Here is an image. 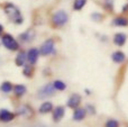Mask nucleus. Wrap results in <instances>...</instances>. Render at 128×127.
I'll list each match as a JSON object with an SVG mask.
<instances>
[{
    "label": "nucleus",
    "mask_w": 128,
    "mask_h": 127,
    "mask_svg": "<svg viewBox=\"0 0 128 127\" xmlns=\"http://www.w3.org/2000/svg\"><path fill=\"white\" fill-rule=\"evenodd\" d=\"M12 89H14L12 84H11L10 82H8V81H4V82H2V84L0 86V90H1L2 92H6V94L10 92Z\"/></svg>",
    "instance_id": "obj_19"
},
{
    "label": "nucleus",
    "mask_w": 128,
    "mask_h": 127,
    "mask_svg": "<svg viewBox=\"0 0 128 127\" xmlns=\"http://www.w3.org/2000/svg\"><path fill=\"white\" fill-rule=\"evenodd\" d=\"M106 8L108 9V10H111L112 11L114 9V4H112V0H106Z\"/></svg>",
    "instance_id": "obj_24"
},
{
    "label": "nucleus",
    "mask_w": 128,
    "mask_h": 127,
    "mask_svg": "<svg viewBox=\"0 0 128 127\" xmlns=\"http://www.w3.org/2000/svg\"><path fill=\"white\" fill-rule=\"evenodd\" d=\"M52 25L54 27H62L68 22V16L64 10H58L52 16Z\"/></svg>",
    "instance_id": "obj_2"
},
{
    "label": "nucleus",
    "mask_w": 128,
    "mask_h": 127,
    "mask_svg": "<svg viewBox=\"0 0 128 127\" xmlns=\"http://www.w3.org/2000/svg\"><path fill=\"white\" fill-rule=\"evenodd\" d=\"M15 118V115L12 112H10L7 109H1L0 110V122L2 123H9Z\"/></svg>",
    "instance_id": "obj_9"
},
{
    "label": "nucleus",
    "mask_w": 128,
    "mask_h": 127,
    "mask_svg": "<svg viewBox=\"0 0 128 127\" xmlns=\"http://www.w3.org/2000/svg\"><path fill=\"white\" fill-rule=\"evenodd\" d=\"M38 56H40V51H38L37 48H35V47L30 48L28 52H27V61L29 62L30 65L35 64V63L37 62Z\"/></svg>",
    "instance_id": "obj_6"
},
{
    "label": "nucleus",
    "mask_w": 128,
    "mask_h": 127,
    "mask_svg": "<svg viewBox=\"0 0 128 127\" xmlns=\"http://www.w3.org/2000/svg\"><path fill=\"white\" fill-rule=\"evenodd\" d=\"M53 84H54V87H55V89L58 90V91H63V90L66 89V84L63 82V81H61V80L54 81Z\"/></svg>",
    "instance_id": "obj_21"
},
{
    "label": "nucleus",
    "mask_w": 128,
    "mask_h": 127,
    "mask_svg": "<svg viewBox=\"0 0 128 127\" xmlns=\"http://www.w3.org/2000/svg\"><path fill=\"white\" fill-rule=\"evenodd\" d=\"M17 115H19V116H22V117H32L34 115V112L33 109H32L29 106L27 105H22L20 107H18L17 109Z\"/></svg>",
    "instance_id": "obj_7"
},
{
    "label": "nucleus",
    "mask_w": 128,
    "mask_h": 127,
    "mask_svg": "<svg viewBox=\"0 0 128 127\" xmlns=\"http://www.w3.org/2000/svg\"><path fill=\"white\" fill-rule=\"evenodd\" d=\"M114 25L118 27H126L128 26V19L126 17H122V16H119V17H116L114 19Z\"/></svg>",
    "instance_id": "obj_15"
},
{
    "label": "nucleus",
    "mask_w": 128,
    "mask_h": 127,
    "mask_svg": "<svg viewBox=\"0 0 128 127\" xmlns=\"http://www.w3.org/2000/svg\"><path fill=\"white\" fill-rule=\"evenodd\" d=\"M111 58L115 63H122L125 60H126V55H125L124 52L122 51H117L111 55Z\"/></svg>",
    "instance_id": "obj_14"
},
{
    "label": "nucleus",
    "mask_w": 128,
    "mask_h": 127,
    "mask_svg": "<svg viewBox=\"0 0 128 127\" xmlns=\"http://www.w3.org/2000/svg\"><path fill=\"white\" fill-rule=\"evenodd\" d=\"M86 110L90 112V115H94V114H96V109H94V108H93L91 105H88V106H86Z\"/></svg>",
    "instance_id": "obj_25"
},
{
    "label": "nucleus",
    "mask_w": 128,
    "mask_h": 127,
    "mask_svg": "<svg viewBox=\"0 0 128 127\" xmlns=\"http://www.w3.org/2000/svg\"><path fill=\"white\" fill-rule=\"evenodd\" d=\"M52 110H53V105H52V102L46 101V102H44L42 106H40L38 112H40V114H48V112H52Z\"/></svg>",
    "instance_id": "obj_17"
},
{
    "label": "nucleus",
    "mask_w": 128,
    "mask_h": 127,
    "mask_svg": "<svg viewBox=\"0 0 128 127\" xmlns=\"http://www.w3.org/2000/svg\"><path fill=\"white\" fill-rule=\"evenodd\" d=\"M64 114H65V109H64L63 107H61V106L56 107L55 109L53 110V120L55 122V123L60 122L64 117Z\"/></svg>",
    "instance_id": "obj_10"
},
{
    "label": "nucleus",
    "mask_w": 128,
    "mask_h": 127,
    "mask_svg": "<svg viewBox=\"0 0 128 127\" xmlns=\"http://www.w3.org/2000/svg\"><path fill=\"white\" fill-rule=\"evenodd\" d=\"M104 127H119V123L116 119H109L106 122Z\"/></svg>",
    "instance_id": "obj_23"
},
{
    "label": "nucleus",
    "mask_w": 128,
    "mask_h": 127,
    "mask_svg": "<svg viewBox=\"0 0 128 127\" xmlns=\"http://www.w3.org/2000/svg\"><path fill=\"white\" fill-rule=\"evenodd\" d=\"M4 12H6V15L8 16L9 18H10L11 20H12L15 24L19 25L22 22V12H20V10L17 8V7L15 6V4H7L6 6H4Z\"/></svg>",
    "instance_id": "obj_1"
},
{
    "label": "nucleus",
    "mask_w": 128,
    "mask_h": 127,
    "mask_svg": "<svg viewBox=\"0 0 128 127\" xmlns=\"http://www.w3.org/2000/svg\"><path fill=\"white\" fill-rule=\"evenodd\" d=\"M126 35L124 33H117L115 36H114V43H115L117 46H122L126 43Z\"/></svg>",
    "instance_id": "obj_11"
},
{
    "label": "nucleus",
    "mask_w": 128,
    "mask_h": 127,
    "mask_svg": "<svg viewBox=\"0 0 128 127\" xmlns=\"http://www.w3.org/2000/svg\"><path fill=\"white\" fill-rule=\"evenodd\" d=\"M22 73H24L25 76L30 78V76H33V68H32L30 65H26V66L24 68V70H22Z\"/></svg>",
    "instance_id": "obj_22"
},
{
    "label": "nucleus",
    "mask_w": 128,
    "mask_h": 127,
    "mask_svg": "<svg viewBox=\"0 0 128 127\" xmlns=\"http://www.w3.org/2000/svg\"><path fill=\"white\" fill-rule=\"evenodd\" d=\"M86 115V109L78 107V108H75L74 112H73V119H74V120H82V119H84Z\"/></svg>",
    "instance_id": "obj_13"
},
{
    "label": "nucleus",
    "mask_w": 128,
    "mask_h": 127,
    "mask_svg": "<svg viewBox=\"0 0 128 127\" xmlns=\"http://www.w3.org/2000/svg\"><path fill=\"white\" fill-rule=\"evenodd\" d=\"M2 32H4V27H2V25H0V35L2 34Z\"/></svg>",
    "instance_id": "obj_27"
},
{
    "label": "nucleus",
    "mask_w": 128,
    "mask_h": 127,
    "mask_svg": "<svg viewBox=\"0 0 128 127\" xmlns=\"http://www.w3.org/2000/svg\"><path fill=\"white\" fill-rule=\"evenodd\" d=\"M55 87H54L53 83H47L45 84L44 87H42L37 92V96L38 98L40 99H44V98H48V97L53 96L55 94Z\"/></svg>",
    "instance_id": "obj_4"
},
{
    "label": "nucleus",
    "mask_w": 128,
    "mask_h": 127,
    "mask_svg": "<svg viewBox=\"0 0 128 127\" xmlns=\"http://www.w3.org/2000/svg\"><path fill=\"white\" fill-rule=\"evenodd\" d=\"M80 104H81V96L78 94H72V96L68 98V107L70 108H73V109H75V108H78L80 106Z\"/></svg>",
    "instance_id": "obj_8"
},
{
    "label": "nucleus",
    "mask_w": 128,
    "mask_h": 127,
    "mask_svg": "<svg viewBox=\"0 0 128 127\" xmlns=\"http://www.w3.org/2000/svg\"><path fill=\"white\" fill-rule=\"evenodd\" d=\"M54 52H55V50H54V40L52 38H48V40H45L40 48V54H42L44 56L50 55V54L54 53Z\"/></svg>",
    "instance_id": "obj_5"
},
{
    "label": "nucleus",
    "mask_w": 128,
    "mask_h": 127,
    "mask_svg": "<svg viewBox=\"0 0 128 127\" xmlns=\"http://www.w3.org/2000/svg\"><path fill=\"white\" fill-rule=\"evenodd\" d=\"M86 0H74V2H73V9L79 11L86 6Z\"/></svg>",
    "instance_id": "obj_20"
},
{
    "label": "nucleus",
    "mask_w": 128,
    "mask_h": 127,
    "mask_svg": "<svg viewBox=\"0 0 128 127\" xmlns=\"http://www.w3.org/2000/svg\"><path fill=\"white\" fill-rule=\"evenodd\" d=\"M1 43L7 50L9 51H17L19 48V44L18 42L9 34H4V36L1 37Z\"/></svg>",
    "instance_id": "obj_3"
},
{
    "label": "nucleus",
    "mask_w": 128,
    "mask_h": 127,
    "mask_svg": "<svg viewBox=\"0 0 128 127\" xmlns=\"http://www.w3.org/2000/svg\"><path fill=\"white\" fill-rule=\"evenodd\" d=\"M102 16L100 15V14H92V19L93 20H97V22H99V20H101Z\"/></svg>",
    "instance_id": "obj_26"
},
{
    "label": "nucleus",
    "mask_w": 128,
    "mask_h": 127,
    "mask_svg": "<svg viewBox=\"0 0 128 127\" xmlns=\"http://www.w3.org/2000/svg\"><path fill=\"white\" fill-rule=\"evenodd\" d=\"M34 36H35L34 30H30V29H29V30L22 33V35H19V38L22 40V42H30V40L34 38Z\"/></svg>",
    "instance_id": "obj_18"
},
{
    "label": "nucleus",
    "mask_w": 128,
    "mask_h": 127,
    "mask_svg": "<svg viewBox=\"0 0 128 127\" xmlns=\"http://www.w3.org/2000/svg\"><path fill=\"white\" fill-rule=\"evenodd\" d=\"M36 127H47V126H45V125H38V126H36Z\"/></svg>",
    "instance_id": "obj_28"
},
{
    "label": "nucleus",
    "mask_w": 128,
    "mask_h": 127,
    "mask_svg": "<svg viewBox=\"0 0 128 127\" xmlns=\"http://www.w3.org/2000/svg\"><path fill=\"white\" fill-rule=\"evenodd\" d=\"M26 61H27V54L25 52H19L15 58V63L18 66H24Z\"/></svg>",
    "instance_id": "obj_12"
},
{
    "label": "nucleus",
    "mask_w": 128,
    "mask_h": 127,
    "mask_svg": "<svg viewBox=\"0 0 128 127\" xmlns=\"http://www.w3.org/2000/svg\"><path fill=\"white\" fill-rule=\"evenodd\" d=\"M14 94L17 98H20L22 96H24L26 94V87L24 84H17L14 87Z\"/></svg>",
    "instance_id": "obj_16"
}]
</instances>
